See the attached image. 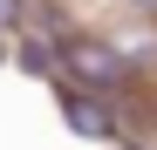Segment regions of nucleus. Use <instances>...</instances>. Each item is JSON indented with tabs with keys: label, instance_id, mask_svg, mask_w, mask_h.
<instances>
[{
	"label": "nucleus",
	"instance_id": "nucleus-4",
	"mask_svg": "<svg viewBox=\"0 0 157 150\" xmlns=\"http://www.w3.org/2000/svg\"><path fill=\"white\" fill-rule=\"evenodd\" d=\"M21 21H28V0H0V34H21Z\"/></svg>",
	"mask_w": 157,
	"mask_h": 150
},
{
	"label": "nucleus",
	"instance_id": "nucleus-2",
	"mask_svg": "<svg viewBox=\"0 0 157 150\" xmlns=\"http://www.w3.org/2000/svg\"><path fill=\"white\" fill-rule=\"evenodd\" d=\"M62 123H68L75 137H89V143H116L123 137V123L109 116V103L89 96V89H75V82H62Z\"/></svg>",
	"mask_w": 157,
	"mask_h": 150
},
{
	"label": "nucleus",
	"instance_id": "nucleus-1",
	"mask_svg": "<svg viewBox=\"0 0 157 150\" xmlns=\"http://www.w3.org/2000/svg\"><path fill=\"white\" fill-rule=\"evenodd\" d=\"M62 62H68V75H62V82L89 89V96H109V89H123V82H130L123 48H109L102 34H68V41H62Z\"/></svg>",
	"mask_w": 157,
	"mask_h": 150
},
{
	"label": "nucleus",
	"instance_id": "nucleus-5",
	"mask_svg": "<svg viewBox=\"0 0 157 150\" xmlns=\"http://www.w3.org/2000/svg\"><path fill=\"white\" fill-rule=\"evenodd\" d=\"M130 7H144V14H157V0H130Z\"/></svg>",
	"mask_w": 157,
	"mask_h": 150
},
{
	"label": "nucleus",
	"instance_id": "nucleus-6",
	"mask_svg": "<svg viewBox=\"0 0 157 150\" xmlns=\"http://www.w3.org/2000/svg\"><path fill=\"white\" fill-rule=\"evenodd\" d=\"M7 55H14V48H7V34H0V62H7Z\"/></svg>",
	"mask_w": 157,
	"mask_h": 150
},
{
	"label": "nucleus",
	"instance_id": "nucleus-3",
	"mask_svg": "<svg viewBox=\"0 0 157 150\" xmlns=\"http://www.w3.org/2000/svg\"><path fill=\"white\" fill-rule=\"evenodd\" d=\"M14 62L28 68V75H48V82H55V75H68L62 41H55V34H34V28H21V34H14Z\"/></svg>",
	"mask_w": 157,
	"mask_h": 150
}]
</instances>
